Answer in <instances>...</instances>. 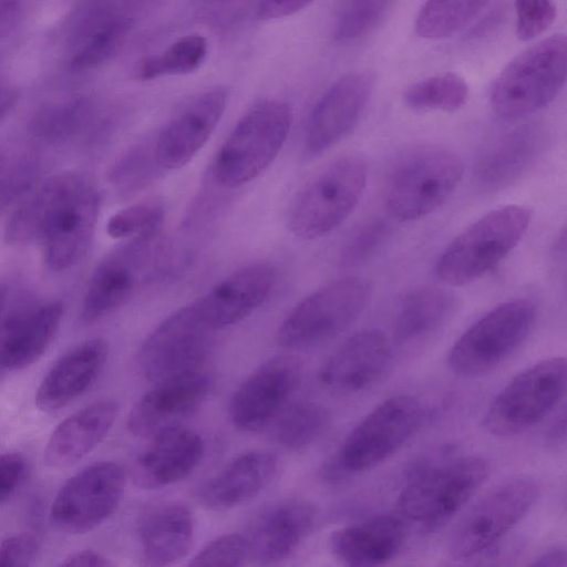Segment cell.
Returning a JSON list of instances; mask_svg holds the SVG:
<instances>
[{
  "instance_id": "cell-11",
  "label": "cell",
  "mask_w": 567,
  "mask_h": 567,
  "mask_svg": "<svg viewBox=\"0 0 567 567\" xmlns=\"http://www.w3.org/2000/svg\"><path fill=\"white\" fill-rule=\"evenodd\" d=\"M158 229L130 238L107 252L91 274L81 320L96 322L123 307L161 269Z\"/></svg>"
},
{
  "instance_id": "cell-35",
  "label": "cell",
  "mask_w": 567,
  "mask_h": 567,
  "mask_svg": "<svg viewBox=\"0 0 567 567\" xmlns=\"http://www.w3.org/2000/svg\"><path fill=\"white\" fill-rule=\"evenodd\" d=\"M468 95L466 81L457 73L445 72L409 85L402 100L413 110L452 113L466 104Z\"/></svg>"
},
{
  "instance_id": "cell-31",
  "label": "cell",
  "mask_w": 567,
  "mask_h": 567,
  "mask_svg": "<svg viewBox=\"0 0 567 567\" xmlns=\"http://www.w3.org/2000/svg\"><path fill=\"white\" fill-rule=\"evenodd\" d=\"M278 460L267 451H250L231 460L207 481L199 497L209 508L224 511L244 505L257 497L277 473Z\"/></svg>"
},
{
  "instance_id": "cell-27",
  "label": "cell",
  "mask_w": 567,
  "mask_h": 567,
  "mask_svg": "<svg viewBox=\"0 0 567 567\" xmlns=\"http://www.w3.org/2000/svg\"><path fill=\"white\" fill-rule=\"evenodd\" d=\"M63 317V303L47 301L12 313L0 328V368L17 371L49 349Z\"/></svg>"
},
{
  "instance_id": "cell-4",
  "label": "cell",
  "mask_w": 567,
  "mask_h": 567,
  "mask_svg": "<svg viewBox=\"0 0 567 567\" xmlns=\"http://www.w3.org/2000/svg\"><path fill=\"white\" fill-rule=\"evenodd\" d=\"M424 419L425 408L416 398L396 394L385 399L349 432L324 464L322 477L340 482L379 466L410 441Z\"/></svg>"
},
{
  "instance_id": "cell-14",
  "label": "cell",
  "mask_w": 567,
  "mask_h": 567,
  "mask_svg": "<svg viewBox=\"0 0 567 567\" xmlns=\"http://www.w3.org/2000/svg\"><path fill=\"white\" fill-rule=\"evenodd\" d=\"M125 472L112 461L92 463L70 476L49 511V520L60 532L86 534L117 509L125 488Z\"/></svg>"
},
{
  "instance_id": "cell-16",
  "label": "cell",
  "mask_w": 567,
  "mask_h": 567,
  "mask_svg": "<svg viewBox=\"0 0 567 567\" xmlns=\"http://www.w3.org/2000/svg\"><path fill=\"white\" fill-rule=\"evenodd\" d=\"M301 375V362L292 355L274 357L260 364L231 398L233 424L243 432H256L268 425L284 411Z\"/></svg>"
},
{
  "instance_id": "cell-38",
  "label": "cell",
  "mask_w": 567,
  "mask_h": 567,
  "mask_svg": "<svg viewBox=\"0 0 567 567\" xmlns=\"http://www.w3.org/2000/svg\"><path fill=\"white\" fill-rule=\"evenodd\" d=\"M162 172L155 156L154 141H140L116 158L107 177L120 194L130 196L147 187Z\"/></svg>"
},
{
  "instance_id": "cell-50",
  "label": "cell",
  "mask_w": 567,
  "mask_h": 567,
  "mask_svg": "<svg viewBox=\"0 0 567 567\" xmlns=\"http://www.w3.org/2000/svg\"><path fill=\"white\" fill-rule=\"evenodd\" d=\"M18 101V92L10 83L0 80V122L11 112Z\"/></svg>"
},
{
  "instance_id": "cell-12",
  "label": "cell",
  "mask_w": 567,
  "mask_h": 567,
  "mask_svg": "<svg viewBox=\"0 0 567 567\" xmlns=\"http://www.w3.org/2000/svg\"><path fill=\"white\" fill-rule=\"evenodd\" d=\"M540 486L532 477L502 482L478 499L453 528L447 551L453 559H471L495 547L529 512Z\"/></svg>"
},
{
  "instance_id": "cell-26",
  "label": "cell",
  "mask_w": 567,
  "mask_h": 567,
  "mask_svg": "<svg viewBox=\"0 0 567 567\" xmlns=\"http://www.w3.org/2000/svg\"><path fill=\"white\" fill-rule=\"evenodd\" d=\"M547 144V132L539 125L527 124L506 132L480 155L475 182L487 192L507 188L532 168Z\"/></svg>"
},
{
  "instance_id": "cell-43",
  "label": "cell",
  "mask_w": 567,
  "mask_h": 567,
  "mask_svg": "<svg viewBox=\"0 0 567 567\" xmlns=\"http://www.w3.org/2000/svg\"><path fill=\"white\" fill-rule=\"evenodd\" d=\"M41 175L40 163L34 158L20 159L0 173V210L22 199L37 185Z\"/></svg>"
},
{
  "instance_id": "cell-6",
  "label": "cell",
  "mask_w": 567,
  "mask_h": 567,
  "mask_svg": "<svg viewBox=\"0 0 567 567\" xmlns=\"http://www.w3.org/2000/svg\"><path fill=\"white\" fill-rule=\"evenodd\" d=\"M530 220L532 212L523 205L491 210L444 249L435 266L436 277L450 286H465L480 279L518 245Z\"/></svg>"
},
{
  "instance_id": "cell-36",
  "label": "cell",
  "mask_w": 567,
  "mask_h": 567,
  "mask_svg": "<svg viewBox=\"0 0 567 567\" xmlns=\"http://www.w3.org/2000/svg\"><path fill=\"white\" fill-rule=\"evenodd\" d=\"M207 51V41L203 35H185L163 52L145 58L137 68L136 76L142 81H151L162 76L189 74L200 68Z\"/></svg>"
},
{
  "instance_id": "cell-19",
  "label": "cell",
  "mask_w": 567,
  "mask_h": 567,
  "mask_svg": "<svg viewBox=\"0 0 567 567\" xmlns=\"http://www.w3.org/2000/svg\"><path fill=\"white\" fill-rule=\"evenodd\" d=\"M229 100L225 86L207 90L176 113L154 138V152L164 171L189 163L207 143L218 125Z\"/></svg>"
},
{
  "instance_id": "cell-54",
  "label": "cell",
  "mask_w": 567,
  "mask_h": 567,
  "mask_svg": "<svg viewBox=\"0 0 567 567\" xmlns=\"http://www.w3.org/2000/svg\"><path fill=\"white\" fill-rule=\"evenodd\" d=\"M202 1H204L206 3L213 4V3H220V2H224V1H227V0H202Z\"/></svg>"
},
{
  "instance_id": "cell-15",
  "label": "cell",
  "mask_w": 567,
  "mask_h": 567,
  "mask_svg": "<svg viewBox=\"0 0 567 567\" xmlns=\"http://www.w3.org/2000/svg\"><path fill=\"white\" fill-rule=\"evenodd\" d=\"M213 331L186 305L163 320L137 353L140 373L148 381L200 369L212 347Z\"/></svg>"
},
{
  "instance_id": "cell-44",
  "label": "cell",
  "mask_w": 567,
  "mask_h": 567,
  "mask_svg": "<svg viewBox=\"0 0 567 567\" xmlns=\"http://www.w3.org/2000/svg\"><path fill=\"white\" fill-rule=\"evenodd\" d=\"M516 34L529 41L544 33L554 22L557 10L553 0H515Z\"/></svg>"
},
{
  "instance_id": "cell-9",
  "label": "cell",
  "mask_w": 567,
  "mask_h": 567,
  "mask_svg": "<svg viewBox=\"0 0 567 567\" xmlns=\"http://www.w3.org/2000/svg\"><path fill=\"white\" fill-rule=\"evenodd\" d=\"M370 297L371 286L363 278L348 276L331 280L296 305L281 322L277 341L291 350L322 346L359 319Z\"/></svg>"
},
{
  "instance_id": "cell-52",
  "label": "cell",
  "mask_w": 567,
  "mask_h": 567,
  "mask_svg": "<svg viewBox=\"0 0 567 567\" xmlns=\"http://www.w3.org/2000/svg\"><path fill=\"white\" fill-rule=\"evenodd\" d=\"M7 292H8V288L4 285L0 284V313L4 306Z\"/></svg>"
},
{
  "instance_id": "cell-40",
  "label": "cell",
  "mask_w": 567,
  "mask_h": 567,
  "mask_svg": "<svg viewBox=\"0 0 567 567\" xmlns=\"http://www.w3.org/2000/svg\"><path fill=\"white\" fill-rule=\"evenodd\" d=\"M164 206L159 199H147L113 214L106 224L111 238H132L157 230L164 218Z\"/></svg>"
},
{
  "instance_id": "cell-21",
  "label": "cell",
  "mask_w": 567,
  "mask_h": 567,
  "mask_svg": "<svg viewBox=\"0 0 567 567\" xmlns=\"http://www.w3.org/2000/svg\"><path fill=\"white\" fill-rule=\"evenodd\" d=\"M367 73H350L336 81L315 105L306 127L305 147L318 155L347 137L359 122L371 95Z\"/></svg>"
},
{
  "instance_id": "cell-22",
  "label": "cell",
  "mask_w": 567,
  "mask_h": 567,
  "mask_svg": "<svg viewBox=\"0 0 567 567\" xmlns=\"http://www.w3.org/2000/svg\"><path fill=\"white\" fill-rule=\"evenodd\" d=\"M391 359L388 337L378 329H365L351 336L327 359L319 371V381L334 394H354L375 383Z\"/></svg>"
},
{
  "instance_id": "cell-7",
  "label": "cell",
  "mask_w": 567,
  "mask_h": 567,
  "mask_svg": "<svg viewBox=\"0 0 567 567\" xmlns=\"http://www.w3.org/2000/svg\"><path fill=\"white\" fill-rule=\"evenodd\" d=\"M566 70L564 34L535 43L515 56L495 79L489 93L493 112L504 120H515L547 106L564 87Z\"/></svg>"
},
{
  "instance_id": "cell-2",
  "label": "cell",
  "mask_w": 567,
  "mask_h": 567,
  "mask_svg": "<svg viewBox=\"0 0 567 567\" xmlns=\"http://www.w3.org/2000/svg\"><path fill=\"white\" fill-rule=\"evenodd\" d=\"M488 462L478 455L443 456L421 461L396 499V514L423 532L447 524L485 483Z\"/></svg>"
},
{
  "instance_id": "cell-20",
  "label": "cell",
  "mask_w": 567,
  "mask_h": 567,
  "mask_svg": "<svg viewBox=\"0 0 567 567\" xmlns=\"http://www.w3.org/2000/svg\"><path fill=\"white\" fill-rule=\"evenodd\" d=\"M154 386L133 405L127 429L137 436L154 434L178 425L207 399L210 377L196 369L154 382Z\"/></svg>"
},
{
  "instance_id": "cell-47",
  "label": "cell",
  "mask_w": 567,
  "mask_h": 567,
  "mask_svg": "<svg viewBox=\"0 0 567 567\" xmlns=\"http://www.w3.org/2000/svg\"><path fill=\"white\" fill-rule=\"evenodd\" d=\"M315 0H259L258 17L262 20H275L292 16L308 7Z\"/></svg>"
},
{
  "instance_id": "cell-37",
  "label": "cell",
  "mask_w": 567,
  "mask_h": 567,
  "mask_svg": "<svg viewBox=\"0 0 567 567\" xmlns=\"http://www.w3.org/2000/svg\"><path fill=\"white\" fill-rule=\"evenodd\" d=\"M279 415L274 436L281 446L293 451L316 442L329 424L328 411L309 401L292 404Z\"/></svg>"
},
{
  "instance_id": "cell-8",
  "label": "cell",
  "mask_w": 567,
  "mask_h": 567,
  "mask_svg": "<svg viewBox=\"0 0 567 567\" xmlns=\"http://www.w3.org/2000/svg\"><path fill=\"white\" fill-rule=\"evenodd\" d=\"M292 121L290 106L264 100L249 109L216 154L212 175L225 188H237L259 176L285 144Z\"/></svg>"
},
{
  "instance_id": "cell-10",
  "label": "cell",
  "mask_w": 567,
  "mask_h": 567,
  "mask_svg": "<svg viewBox=\"0 0 567 567\" xmlns=\"http://www.w3.org/2000/svg\"><path fill=\"white\" fill-rule=\"evenodd\" d=\"M537 306L528 298L502 302L473 322L454 342L447 364L462 378H478L506 361L528 338Z\"/></svg>"
},
{
  "instance_id": "cell-34",
  "label": "cell",
  "mask_w": 567,
  "mask_h": 567,
  "mask_svg": "<svg viewBox=\"0 0 567 567\" xmlns=\"http://www.w3.org/2000/svg\"><path fill=\"white\" fill-rule=\"evenodd\" d=\"M491 0H426L415 19V32L426 40L446 39L467 25Z\"/></svg>"
},
{
  "instance_id": "cell-1",
  "label": "cell",
  "mask_w": 567,
  "mask_h": 567,
  "mask_svg": "<svg viewBox=\"0 0 567 567\" xmlns=\"http://www.w3.org/2000/svg\"><path fill=\"white\" fill-rule=\"evenodd\" d=\"M99 212L100 194L87 176L59 173L20 200L7 220L3 237L10 245L39 241L45 265L64 271L86 255Z\"/></svg>"
},
{
  "instance_id": "cell-5",
  "label": "cell",
  "mask_w": 567,
  "mask_h": 567,
  "mask_svg": "<svg viewBox=\"0 0 567 567\" xmlns=\"http://www.w3.org/2000/svg\"><path fill=\"white\" fill-rule=\"evenodd\" d=\"M367 178L368 164L358 154L339 156L322 166L296 194L287 217L289 230L311 240L336 229L358 205Z\"/></svg>"
},
{
  "instance_id": "cell-30",
  "label": "cell",
  "mask_w": 567,
  "mask_h": 567,
  "mask_svg": "<svg viewBox=\"0 0 567 567\" xmlns=\"http://www.w3.org/2000/svg\"><path fill=\"white\" fill-rule=\"evenodd\" d=\"M408 524L398 514H380L336 530L333 555L350 566H378L394 558L404 545Z\"/></svg>"
},
{
  "instance_id": "cell-45",
  "label": "cell",
  "mask_w": 567,
  "mask_h": 567,
  "mask_svg": "<svg viewBox=\"0 0 567 567\" xmlns=\"http://www.w3.org/2000/svg\"><path fill=\"white\" fill-rule=\"evenodd\" d=\"M40 550L37 535L23 532L0 540V567H19L33 564Z\"/></svg>"
},
{
  "instance_id": "cell-53",
  "label": "cell",
  "mask_w": 567,
  "mask_h": 567,
  "mask_svg": "<svg viewBox=\"0 0 567 567\" xmlns=\"http://www.w3.org/2000/svg\"><path fill=\"white\" fill-rule=\"evenodd\" d=\"M4 166H6V156H4V153L0 150V173L2 172Z\"/></svg>"
},
{
  "instance_id": "cell-42",
  "label": "cell",
  "mask_w": 567,
  "mask_h": 567,
  "mask_svg": "<svg viewBox=\"0 0 567 567\" xmlns=\"http://www.w3.org/2000/svg\"><path fill=\"white\" fill-rule=\"evenodd\" d=\"M250 558L246 536L221 535L198 551L189 561L192 566H243Z\"/></svg>"
},
{
  "instance_id": "cell-17",
  "label": "cell",
  "mask_w": 567,
  "mask_h": 567,
  "mask_svg": "<svg viewBox=\"0 0 567 567\" xmlns=\"http://www.w3.org/2000/svg\"><path fill=\"white\" fill-rule=\"evenodd\" d=\"M133 21L120 0H90L70 19L66 29V64L73 72L106 62L126 40Z\"/></svg>"
},
{
  "instance_id": "cell-25",
  "label": "cell",
  "mask_w": 567,
  "mask_h": 567,
  "mask_svg": "<svg viewBox=\"0 0 567 567\" xmlns=\"http://www.w3.org/2000/svg\"><path fill=\"white\" fill-rule=\"evenodd\" d=\"M315 506L303 499H287L266 508L246 535L250 558L261 565L287 559L312 530Z\"/></svg>"
},
{
  "instance_id": "cell-32",
  "label": "cell",
  "mask_w": 567,
  "mask_h": 567,
  "mask_svg": "<svg viewBox=\"0 0 567 567\" xmlns=\"http://www.w3.org/2000/svg\"><path fill=\"white\" fill-rule=\"evenodd\" d=\"M192 512L182 503L167 502L151 507L138 524L144 563L166 566L184 558L194 539Z\"/></svg>"
},
{
  "instance_id": "cell-46",
  "label": "cell",
  "mask_w": 567,
  "mask_h": 567,
  "mask_svg": "<svg viewBox=\"0 0 567 567\" xmlns=\"http://www.w3.org/2000/svg\"><path fill=\"white\" fill-rule=\"evenodd\" d=\"M29 473L27 457L20 452L0 454V505L24 484Z\"/></svg>"
},
{
  "instance_id": "cell-24",
  "label": "cell",
  "mask_w": 567,
  "mask_h": 567,
  "mask_svg": "<svg viewBox=\"0 0 567 567\" xmlns=\"http://www.w3.org/2000/svg\"><path fill=\"white\" fill-rule=\"evenodd\" d=\"M136 456L132 476L142 488H161L187 477L205 453L202 436L179 425L165 429L153 436Z\"/></svg>"
},
{
  "instance_id": "cell-33",
  "label": "cell",
  "mask_w": 567,
  "mask_h": 567,
  "mask_svg": "<svg viewBox=\"0 0 567 567\" xmlns=\"http://www.w3.org/2000/svg\"><path fill=\"white\" fill-rule=\"evenodd\" d=\"M455 306L454 296L440 287L423 286L411 290L402 299L394 318V344L410 348L425 342L450 320Z\"/></svg>"
},
{
  "instance_id": "cell-51",
  "label": "cell",
  "mask_w": 567,
  "mask_h": 567,
  "mask_svg": "<svg viewBox=\"0 0 567 567\" xmlns=\"http://www.w3.org/2000/svg\"><path fill=\"white\" fill-rule=\"evenodd\" d=\"M565 410L556 416V419L551 422L550 426L547 430L546 437L547 441L551 444H560L565 441L566 434V417Z\"/></svg>"
},
{
  "instance_id": "cell-28",
  "label": "cell",
  "mask_w": 567,
  "mask_h": 567,
  "mask_svg": "<svg viewBox=\"0 0 567 567\" xmlns=\"http://www.w3.org/2000/svg\"><path fill=\"white\" fill-rule=\"evenodd\" d=\"M117 412L115 401L100 400L70 414L49 436L43 450L44 465L61 470L79 463L103 442Z\"/></svg>"
},
{
  "instance_id": "cell-3",
  "label": "cell",
  "mask_w": 567,
  "mask_h": 567,
  "mask_svg": "<svg viewBox=\"0 0 567 567\" xmlns=\"http://www.w3.org/2000/svg\"><path fill=\"white\" fill-rule=\"evenodd\" d=\"M464 174L461 157L452 150L422 144L400 153L386 173L383 198L396 220L413 221L440 208Z\"/></svg>"
},
{
  "instance_id": "cell-49",
  "label": "cell",
  "mask_w": 567,
  "mask_h": 567,
  "mask_svg": "<svg viewBox=\"0 0 567 567\" xmlns=\"http://www.w3.org/2000/svg\"><path fill=\"white\" fill-rule=\"evenodd\" d=\"M566 558L567 553L565 547L555 546L542 551L533 561L529 563V565L542 567H563L566 566Z\"/></svg>"
},
{
  "instance_id": "cell-13",
  "label": "cell",
  "mask_w": 567,
  "mask_h": 567,
  "mask_svg": "<svg viewBox=\"0 0 567 567\" xmlns=\"http://www.w3.org/2000/svg\"><path fill=\"white\" fill-rule=\"evenodd\" d=\"M566 360H542L515 375L493 399L485 430L499 437L525 432L546 417L565 395Z\"/></svg>"
},
{
  "instance_id": "cell-29",
  "label": "cell",
  "mask_w": 567,
  "mask_h": 567,
  "mask_svg": "<svg viewBox=\"0 0 567 567\" xmlns=\"http://www.w3.org/2000/svg\"><path fill=\"white\" fill-rule=\"evenodd\" d=\"M111 126V118L101 113L92 99L76 95L38 109L28 123V132L42 144L64 145L100 141Z\"/></svg>"
},
{
  "instance_id": "cell-39",
  "label": "cell",
  "mask_w": 567,
  "mask_h": 567,
  "mask_svg": "<svg viewBox=\"0 0 567 567\" xmlns=\"http://www.w3.org/2000/svg\"><path fill=\"white\" fill-rule=\"evenodd\" d=\"M395 0H344L333 24L337 41L351 42L370 33L388 14Z\"/></svg>"
},
{
  "instance_id": "cell-48",
  "label": "cell",
  "mask_w": 567,
  "mask_h": 567,
  "mask_svg": "<svg viewBox=\"0 0 567 567\" xmlns=\"http://www.w3.org/2000/svg\"><path fill=\"white\" fill-rule=\"evenodd\" d=\"M112 563L99 551L92 549H82L73 551L60 560L58 566L66 567H106Z\"/></svg>"
},
{
  "instance_id": "cell-41",
  "label": "cell",
  "mask_w": 567,
  "mask_h": 567,
  "mask_svg": "<svg viewBox=\"0 0 567 567\" xmlns=\"http://www.w3.org/2000/svg\"><path fill=\"white\" fill-rule=\"evenodd\" d=\"M389 234L390 227L385 220L372 218L364 221L344 243L340 252V265L344 268L363 265L380 250Z\"/></svg>"
},
{
  "instance_id": "cell-23",
  "label": "cell",
  "mask_w": 567,
  "mask_h": 567,
  "mask_svg": "<svg viewBox=\"0 0 567 567\" xmlns=\"http://www.w3.org/2000/svg\"><path fill=\"white\" fill-rule=\"evenodd\" d=\"M109 344L103 338L85 340L68 350L40 381L34 404L43 413H55L84 394L103 371Z\"/></svg>"
},
{
  "instance_id": "cell-18",
  "label": "cell",
  "mask_w": 567,
  "mask_h": 567,
  "mask_svg": "<svg viewBox=\"0 0 567 567\" xmlns=\"http://www.w3.org/2000/svg\"><path fill=\"white\" fill-rule=\"evenodd\" d=\"M275 281L271 265L250 264L226 276L188 306L199 322L215 332L249 317L266 301Z\"/></svg>"
}]
</instances>
